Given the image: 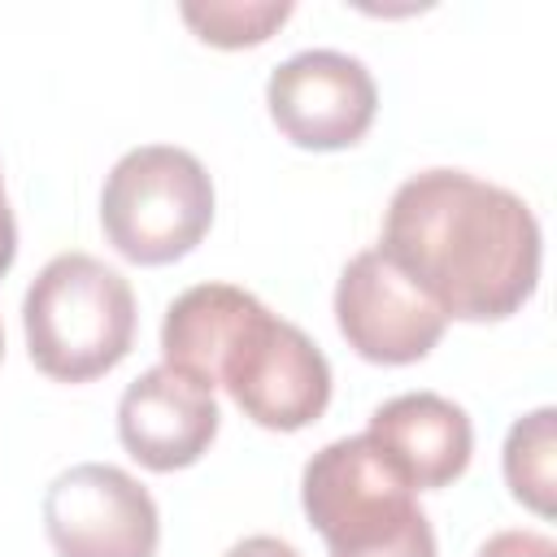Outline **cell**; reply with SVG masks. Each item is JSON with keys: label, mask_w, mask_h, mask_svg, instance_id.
I'll use <instances>...</instances> for the list:
<instances>
[{"label": "cell", "mask_w": 557, "mask_h": 557, "mask_svg": "<svg viewBox=\"0 0 557 557\" xmlns=\"http://www.w3.org/2000/svg\"><path fill=\"white\" fill-rule=\"evenodd\" d=\"M379 252L444 318L500 322L535 296L544 248L518 191L435 165L392 191Z\"/></svg>", "instance_id": "obj_1"}, {"label": "cell", "mask_w": 557, "mask_h": 557, "mask_svg": "<svg viewBox=\"0 0 557 557\" xmlns=\"http://www.w3.org/2000/svg\"><path fill=\"white\" fill-rule=\"evenodd\" d=\"M161 357L196 374L265 431H300L331 405L322 348L235 283H196L161 318Z\"/></svg>", "instance_id": "obj_2"}, {"label": "cell", "mask_w": 557, "mask_h": 557, "mask_svg": "<svg viewBox=\"0 0 557 557\" xmlns=\"http://www.w3.org/2000/svg\"><path fill=\"white\" fill-rule=\"evenodd\" d=\"M26 352L57 383L109 374L135 344V292L91 252H57L22 296Z\"/></svg>", "instance_id": "obj_3"}, {"label": "cell", "mask_w": 557, "mask_h": 557, "mask_svg": "<svg viewBox=\"0 0 557 557\" xmlns=\"http://www.w3.org/2000/svg\"><path fill=\"white\" fill-rule=\"evenodd\" d=\"M104 239L135 265L187 257L213 226V178L196 152L139 144L117 157L100 191Z\"/></svg>", "instance_id": "obj_4"}, {"label": "cell", "mask_w": 557, "mask_h": 557, "mask_svg": "<svg viewBox=\"0 0 557 557\" xmlns=\"http://www.w3.org/2000/svg\"><path fill=\"white\" fill-rule=\"evenodd\" d=\"M300 505L331 557H357L392 544L422 518L413 492L374 457L366 435H344L318 448L300 470Z\"/></svg>", "instance_id": "obj_5"}, {"label": "cell", "mask_w": 557, "mask_h": 557, "mask_svg": "<svg viewBox=\"0 0 557 557\" xmlns=\"http://www.w3.org/2000/svg\"><path fill=\"white\" fill-rule=\"evenodd\" d=\"M57 557H157L161 513L148 487L109 461H78L44 492Z\"/></svg>", "instance_id": "obj_6"}, {"label": "cell", "mask_w": 557, "mask_h": 557, "mask_svg": "<svg viewBox=\"0 0 557 557\" xmlns=\"http://www.w3.org/2000/svg\"><path fill=\"white\" fill-rule=\"evenodd\" d=\"M265 109L296 148L339 152L370 131L379 113V87L361 57L305 48L270 70Z\"/></svg>", "instance_id": "obj_7"}, {"label": "cell", "mask_w": 557, "mask_h": 557, "mask_svg": "<svg viewBox=\"0 0 557 557\" xmlns=\"http://www.w3.org/2000/svg\"><path fill=\"white\" fill-rule=\"evenodd\" d=\"M335 326L361 361L409 366L440 344L448 318L379 248H366L339 270Z\"/></svg>", "instance_id": "obj_8"}, {"label": "cell", "mask_w": 557, "mask_h": 557, "mask_svg": "<svg viewBox=\"0 0 557 557\" xmlns=\"http://www.w3.org/2000/svg\"><path fill=\"white\" fill-rule=\"evenodd\" d=\"M218 422L222 413L213 387L165 361L126 383L117 400V440L152 474L196 466L209 453Z\"/></svg>", "instance_id": "obj_9"}, {"label": "cell", "mask_w": 557, "mask_h": 557, "mask_svg": "<svg viewBox=\"0 0 557 557\" xmlns=\"http://www.w3.org/2000/svg\"><path fill=\"white\" fill-rule=\"evenodd\" d=\"M366 444L409 492H435L466 474L474 426L440 392H400L370 413Z\"/></svg>", "instance_id": "obj_10"}, {"label": "cell", "mask_w": 557, "mask_h": 557, "mask_svg": "<svg viewBox=\"0 0 557 557\" xmlns=\"http://www.w3.org/2000/svg\"><path fill=\"white\" fill-rule=\"evenodd\" d=\"M505 483L509 496L531 513L553 518L557 509V409L540 405L518 418L505 435Z\"/></svg>", "instance_id": "obj_11"}, {"label": "cell", "mask_w": 557, "mask_h": 557, "mask_svg": "<svg viewBox=\"0 0 557 557\" xmlns=\"http://www.w3.org/2000/svg\"><path fill=\"white\" fill-rule=\"evenodd\" d=\"M178 17L213 48H252L292 17V0H183Z\"/></svg>", "instance_id": "obj_12"}, {"label": "cell", "mask_w": 557, "mask_h": 557, "mask_svg": "<svg viewBox=\"0 0 557 557\" xmlns=\"http://www.w3.org/2000/svg\"><path fill=\"white\" fill-rule=\"evenodd\" d=\"M474 557H557V544L544 531H496Z\"/></svg>", "instance_id": "obj_13"}, {"label": "cell", "mask_w": 557, "mask_h": 557, "mask_svg": "<svg viewBox=\"0 0 557 557\" xmlns=\"http://www.w3.org/2000/svg\"><path fill=\"white\" fill-rule=\"evenodd\" d=\"M357 557H435V531H431V518L422 513V518L409 522L392 544L370 548V553H357Z\"/></svg>", "instance_id": "obj_14"}, {"label": "cell", "mask_w": 557, "mask_h": 557, "mask_svg": "<svg viewBox=\"0 0 557 557\" xmlns=\"http://www.w3.org/2000/svg\"><path fill=\"white\" fill-rule=\"evenodd\" d=\"M222 557H300L287 540H278V535H244L239 544H231Z\"/></svg>", "instance_id": "obj_15"}, {"label": "cell", "mask_w": 557, "mask_h": 557, "mask_svg": "<svg viewBox=\"0 0 557 557\" xmlns=\"http://www.w3.org/2000/svg\"><path fill=\"white\" fill-rule=\"evenodd\" d=\"M13 257H17V222H13V209L4 196V174H0V278L9 274Z\"/></svg>", "instance_id": "obj_16"}, {"label": "cell", "mask_w": 557, "mask_h": 557, "mask_svg": "<svg viewBox=\"0 0 557 557\" xmlns=\"http://www.w3.org/2000/svg\"><path fill=\"white\" fill-rule=\"evenodd\" d=\"M0 361H4V326H0Z\"/></svg>", "instance_id": "obj_17"}]
</instances>
